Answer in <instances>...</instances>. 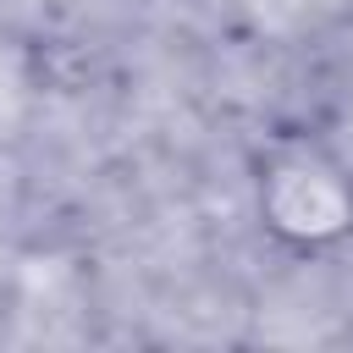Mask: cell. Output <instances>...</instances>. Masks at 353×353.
<instances>
[{"label": "cell", "mask_w": 353, "mask_h": 353, "mask_svg": "<svg viewBox=\"0 0 353 353\" xmlns=\"http://www.w3.org/2000/svg\"><path fill=\"white\" fill-rule=\"evenodd\" d=\"M259 215L292 248H331L353 232V182L314 149H292L259 171Z\"/></svg>", "instance_id": "6da1fadb"}]
</instances>
